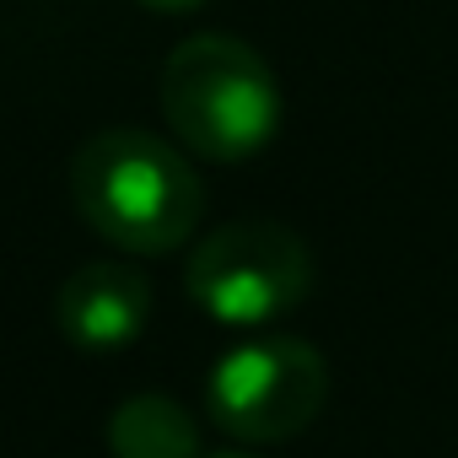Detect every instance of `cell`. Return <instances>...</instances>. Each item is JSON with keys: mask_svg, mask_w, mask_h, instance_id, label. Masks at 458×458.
Segmentation results:
<instances>
[{"mask_svg": "<svg viewBox=\"0 0 458 458\" xmlns=\"http://www.w3.org/2000/svg\"><path fill=\"white\" fill-rule=\"evenodd\" d=\"M210 458H254V453H238V447H226V453H210Z\"/></svg>", "mask_w": 458, "mask_h": 458, "instance_id": "obj_8", "label": "cell"}, {"mask_svg": "<svg viewBox=\"0 0 458 458\" xmlns=\"http://www.w3.org/2000/svg\"><path fill=\"white\" fill-rule=\"evenodd\" d=\"M140 6H151V12H167V17H178V12H194V6H205V0H140Z\"/></svg>", "mask_w": 458, "mask_h": 458, "instance_id": "obj_7", "label": "cell"}, {"mask_svg": "<svg viewBox=\"0 0 458 458\" xmlns=\"http://www.w3.org/2000/svg\"><path fill=\"white\" fill-rule=\"evenodd\" d=\"M103 437L114 458H199V420L173 394H130L114 404Z\"/></svg>", "mask_w": 458, "mask_h": 458, "instance_id": "obj_6", "label": "cell"}, {"mask_svg": "<svg viewBox=\"0 0 458 458\" xmlns=\"http://www.w3.org/2000/svg\"><path fill=\"white\" fill-rule=\"evenodd\" d=\"M324 399L329 361L297 335H249L226 356H216L205 377V415L249 447L308 431Z\"/></svg>", "mask_w": 458, "mask_h": 458, "instance_id": "obj_4", "label": "cell"}, {"mask_svg": "<svg viewBox=\"0 0 458 458\" xmlns=\"http://www.w3.org/2000/svg\"><path fill=\"white\" fill-rule=\"evenodd\" d=\"M71 199L103 243L124 254H173L194 233L205 189L183 146L151 130H103L71 157Z\"/></svg>", "mask_w": 458, "mask_h": 458, "instance_id": "obj_1", "label": "cell"}, {"mask_svg": "<svg viewBox=\"0 0 458 458\" xmlns=\"http://www.w3.org/2000/svg\"><path fill=\"white\" fill-rule=\"evenodd\" d=\"M189 302L226 329H265L313 286V254L281 221H226L205 233L183 270Z\"/></svg>", "mask_w": 458, "mask_h": 458, "instance_id": "obj_3", "label": "cell"}, {"mask_svg": "<svg viewBox=\"0 0 458 458\" xmlns=\"http://www.w3.org/2000/svg\"><path fill=\"white\" fill-rule=\"evenodd\" d=\"M146 318H151V281L119 259L81 265L55 292V324L81 351H124L130 340H140Z\"/></svg>", "mask_w": 458, "mask_h": 458, "instance_id": "obj_5", "label": "cell"}, {"mask_svg": "<svg viewBox=\"0 0 458 458\" xmlns=\"http://www.w3.org/2000/svg\"><path fill=\"white\" fill-rule=\"evenodd\" d=\"M162 119L205 162H249L281 130V81L270 60L233 33H194L162 60Z\"/></svg>", "mask_w": 458, "mask_h": 458, "instance_id": "obj_2", "label": "cell"}]
</instances>
